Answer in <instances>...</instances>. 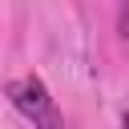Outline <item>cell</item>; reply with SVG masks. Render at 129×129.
I'll list each match as a JSON object with an SVG mask.
<instances>
[{
	"label": "cell",
	"mask_w": 129,
	"mask_h": 129,
	"mask_svg": "<svg viewBox=\"0 0 129 129\" xmlns=\"http://www.w3.org/2000/svg\"><path fill=\"white\" fill-rule=\"evenodd\" d=\"M8 101L16 105V113L24 121H32V129H64V117H60L56 101L48 97V89L36 73H28L20 81H8Z\"/></svg>",
	"instance_id": "6da1fadb"
},
{
	"label": "cell",
	"mask_w": 129,
	"mask_h": 129,
	"mask_svg": "<svg viewBox=\"0 0 129 129\" xmlns=\"http://www.w3.org/2000/svg\"><path fill=\"white\" fill-rule=\"evenodd\" d=\"M117 32L129 40V0H117Z\"/></svg>",
	"instance_id": "7a4b0ae2"
},
{
	"label": "cell",
	"mask_w": 129,
	"mask_h": 129,
	"mask_svg": "<svg viewBox=\"0 0 129 129\" xmlns=\"http://www.w3.org/2000/svg\"><path fill=\"white\" fill-rule=\"evenodd\" d=\"M121 129H129V109H125V117H121Z\"/></svg>",
	"instance_id": "3957f363"
}]
</instances>
